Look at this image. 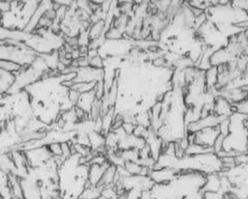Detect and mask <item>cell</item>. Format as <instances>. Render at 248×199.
<instances>
[{
	"label": "cell",
	"instance_id": "cell-1",
	"mask_svg": "<svg viewBox=\"0 0 248 199\" xmlns=\"http://www.w3.org/2000/svg\"><path fill=\"white\" fill-rule=\"evenodd\" d=\"M23 66L16 63V61L9 59V58H0V71L6 72L10 74H14L17 76L21 70Z\"/></svg>",
	"mask_w": 248,
	"mask_h": 199
},
{
	"label": "cell",
	"instance_id": "cell-2",
	"mask_svg": "<svg viewBox=\"0 0 248 199\" xmlns=\"http://www.w3.org/2000/svg\"><path fill=\"white\" fill-rule=\"evenodd\" d=\"M0 13L2 15L12 13V1H0Z\"/></svg>",
	"mask_w": 248,
	"mask_h": 199
}]
</instances>
